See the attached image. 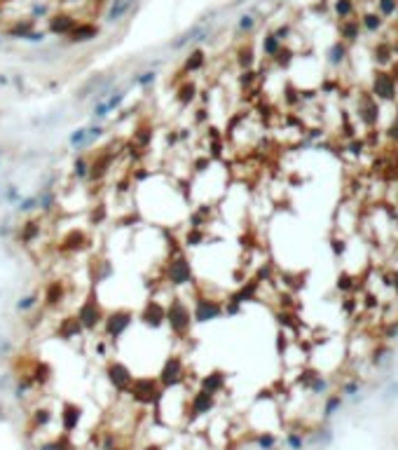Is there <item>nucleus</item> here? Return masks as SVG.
I'll return each instance as SVG.
<instances>
[{"label": "nucleus", "mask_w": 398, "mask_h": 450, "mask_svg": "<svg viewBox=\"0 0 398 450\" xmlns=\"http://www.w3.org/2000/svg\"><path fill=\"white\" fill-rule=\"evenodd\" d=\"M167 324L178 338H183L190 331L192 312H190V305L185 303L183 298H171V303L167 305Z\"/></svg>", "instance_id": "f257e3e1"}, {"label": "nucleus", "mask_w": 398, "mask_h": 450, "mask_svg": "<svg viewBox=\"0 0 398 450\" xmlns=\"http://www.w3.org/2000/svg\"><path fill=\"white\" fill-rule=\"evenodd\" d=\"M77 321H80V326L84 331H92L96 328L99 324H103V317H106V312L101 310L99 300H96V293H89L84 298V303L80 305V310H77Z\"/></svg>", "instance_id": "f03ea898"}, {"label": "nucleus", "mask_w": 398, "mask_h": 450, "mask_svg": "<svg viewBox=\"0 0 398 450\" xmlns=\"http://www.w3.org/2000/svg\"><path fill=\"white\" fill-rule=\"evenodd\" d=\"M131 321H134V312L120 307V310L108 312L106 317H103V328H106V333L110 335V338H120V335L131 326Z\"/></svg>", "instance_id": "7ed1b4c3"}, {"label": "nucleus", "mask_w": 398, "mask_h": 450, "mask_svg": "<svg viewBox=\"0 0 398 450\" xmlns=\"http://www.w3.org/2000/svg\"><path fill=\"white\" fill-rule=\"evenodd\" d=\"M129 392L141 404H153L160 396V382L153 380V378H138V380H131Z\"/></svg>", "instance_id": "20e7f679"}, {"label": "nucleus", "mask_w": 398, "mask_h": 450, "mask_svg": "<svg viewBox=\"0 0 398 450\" xmlns=\"http://www.w3.org/2000/svg\"><path fill=\"white\" fill-rule=\"evenodd\" d=\"M222 305L213 298H204V295H197L195 298V310H192V319L199 321V324H204V321H213L222 314Z\"/></svg>", "instance_id": "39448f33"}, {"label": "nucleus", "mask_w": 398, "mask_h": 450, "mask_svg": "<svg viewBox=\"0 0 398 450\" xmlns=\"http://www.w3.org/2000/svg\"><path fill=\"white\" fill-rule=\"evenodd\" d=\"M167 274H169V281L174 286H183V284H190L192 281V267L188 263L185 256H176L169 260V267H167Z\"/></svg>", "instance_id": "423d86ee"}, {"label": "nucleus", "mask_w": 398, "mask_h": 450, "mask_svg": "<svg viewBox=\"0 0 398 450\" xmlns=\"http://www.w3.org/2000/svg\"><path fill=\"white\" fill-rule=\"evenodd\" d=\"M141 321L146 326H153V328H160L164 321H167V307L157 300H148L143 312H141Z\"/></svg>", "instance_id": "0eeeda50"}, {"label": "nucleus", "mask_w": 398, "mask_h": 450, "mask_svg": "<svg viewBox=\"0 0 398 450\" xmlns=\"http://www.w3.org/2000/svg\"><path fill=\"white\" fill-rule=\"evenodd\" d=\"M108 378H110V382H113L115 389H120V392H127L131 380H134L131 371L124 364H120V361H113V364L108 366Z\"/></svg>", "instance_id": "6e6552de"}, {"label": "nucleus", "mask_w": 398, "mask_h": 450, "mask_svg": "<svg viewBox=\"0 0 398 450\" xmlns=\"http://www.w3.org/2000/svg\"><path fill=\"white\" fill-rule=\"evenodd\" d=\"M181 375H183V364H181V359L178 357H171L164 361V368L160 373V382L164 387H171V385H176L181 380Z\"/></svg>", "instance_id": "1a4fd4ad"}, {"label": "nucleus", "mask_w": 398, "mask_h": 450, "mask_svg": "<svg viewBox=\"0 0 398 450\" xmlns=\"http://www.w3.org/2000/svg\"><path fill=\"white\" fill-rule=\"evenodd\" d=\"M63 298H66V286H63V281L54 279L47 284L45 293H42V300H45L47 307H59L63 303Z\"/></svg>", "instance_id": "9d476101"}, {"label": "nucleus", "mask_w": 398, "mask_h": 450, "mask_svg": "<svg viewBox=\"0 0 398 450\" xmlns=\"http://www.w3.org/2000/svg\"><path fill=\"white\" fill-rule=\"evenodd\" d=\"M87 246V234L82 230H70L61 241V248L63 251H82Z\"/></svg>", "instance_id": "9b49d317"}, {"label": "nucleus", "mask_w": 398, "mask_h": 450, "mask_svg": "<svg viewBox=\"0 0 398 450\" xmlns=\"http://www.w3.org/2000/svg\"><path fill=\"white\" fill-rule=\"evenodd\" d=\"M108 167H110V155H99L94 162H89V181H101L106 176Z\"/></svg>", "instance_id": "f8f14e48"}, {"label": "nucleus", "mask_w": 398, "mask_h": 450, "mask_svg": "<svg viewBox=\"0 0 398 450\" xmlns=\"http://www.w3.org/2000/svg\"><path fill=\"white\" fill-rule=\"evenodd\" d=\"M213 406V394L206 392V389H201L199 394H195L192 399V413L195 415H201V413H208V408Z\"/></svg>", "instance_id": "ddd939ff"}, {"label": "nucleus", "mask_w": 398, "mask_h": 450, "mask_svg": "<svg viewBox=\"0 0 398 450\" xmlns=\"http://www.w3.org/2000/svg\"><path fill=\"white\" fill-rule=\"evenodd\" d=\"M131 2L134 0H115L113 5H110V9H108V14H106V19L110 23H115V21H120L127 12H129V7H131Z\"/></svg>", "instance_id": "4468645a"}, {"label": "nucleus", "mask_w": 398, "mask_h": 450, "mask_svg": "<svg viewBox=\"0 0 398 450\" xmlns=\"http://www.w3.org/2000/svg\"><path fill=\"white\" fill-rule=\"evenodd\" d=\"M80 331H82V326H80L77 317H66L61 324H59V335L66 338V340H68V338H75Z\"/></svg>", "instance_id": "2eb2a0df"}, {"label": "nucleus", "mask_w": 398, "mask_h": 450, "mask_svg": "<svg viewBox=\"0 0 398 450\" xmlns=\"http://www.w3.org/2000/svg\"><path fill=\"white\" fill-rule=\"evenodd\" d=\"M40 234V223L38 221H28V223H23L21 225V230H19V239L28 246V244H33L35 241V237Z\"/></svg>", "instance_id": "dca6fc26"}, {"label": "nucleus", "mask_w": 398, "mask_h": 450, "mask_svg": "<svg viewBox=\"0 0 398 450\" xmlns=\"http://www.w3.org/2000/svg\"><path fill=\"white\" fill-rule=\"evenodd\" d=\"M77 422H80V408L73 404H66V408H63V429L70 432V429L77 427Z\"/></svg>", "instance_id": "f3484780"}, {"label": "nucleus", "mask_w": 398, "mask_h": 450, "mask_svg": "<svg viewBox=\"0 0 398 450\" xmlns=\"http://www.w3.org/2000/svg\"><path fill=\"white\" fill-rule=\"evenodd\" d=\"M99 35V28H94V26H77L70 31V40L73 42H87V40H92Z\"/></svg>", "instance_id": "a211bd4d"}, {"label": "nucleus", "mask_w": 398, "mask_h": 450, "mask_svg": "<svg viewBox=\"0 0 398 450\" xmlns=\"http://www.w3.org/2000/svg\"><path fill=\"white\" fill-rule=\"evenodd\" d=\"M40 303V293L38 291H33L28 295H21L19 300H16V312H31L33 307H38Z\"/></svg>", "instance_id": "6ab92c4d"}, {"label": "nucleus", "mask_w": 398, "mask_h": 450, "mask_svg": "<svg viewBox=\"0 0 398 450\" xmlns=\"http://www.w3.org/2000/svg\"><path fill=\"white\" fill-rule=\"evenodd\" d=\"M73 176H75L77 181H84L87 176H89V160L87 157H75V162H73Z\"/></svg>", "instance_id": "aec40b11"}, {"label": "nucleus", "mask_w": 398, "mask_h": 450, "mask_svg": "<svg viewBox=\"0 0 398 450\" xmlns=\"http://www.w3.org/2000/svg\"><path fill=\"white\" fill-rule=\"evenodd\" d=\"M75 28V21L70 16H56L52 21V33H70Z\"/></svg>", "instance_id": "412c9836"}, {"label": "nucleus", "mask_w": 398, "mask_h": 450, "mask_svg": "<svg viewBox=\"0 0 398 450\" xmlns=\"http://www.w3.org/2000/svg\"><path fill=\"white\" fill-rule=\"evenodd\" d=\"M195 94H197V87L192 85V82H185L181 89H178V94H176V101L178 103H183V106H188V103L195 99Z\"/></svg>", "instance_id": "4be33fe9"}, {"label": "nucleus", "mask_w": 398, "mask_h": 450, "mask_svg": "<svg viewBox=\"0 0 398 450\" xmlns=\"http://www.w3.org/2000/svg\"><path fill=\"white\" fill-rule=\"evenodd\" d=\"M220 387H222V373H211L208 378L201 380V389H206V392H211V394H215Z\"/></svg>", "instance_id": "5701e85b"}, {"label": "nucleus", "mask_w": 398, "mask_h": 450, "mask_svg": "<svg viewBox=\"0 0 398 450\" xmlns=\"http://www.w3.org/2000/svg\"><path fill=\"white\" fill-rule=\"evenodd\" d=\"M54 204H56V197H54V193L49 190V188H45L42 193L38 195V209L42 211H52L54 209Z\"/></svg>", "instance_id": "b1692460"}, {"label": "nucleus", "mask_w": 398, "mask_h": 450, "mask_svg": "<svg viewBox=\"0 0 398 450\" xmlns=\"http://www.w3.org/2000/svg\"><path fill=\"white\" fill-rule=\"evenodd\" d=\"M35 209H38V195L21 197V200L16 202V211H19V214H33Z\"/></svg>", "instance_id": "393cba45"}, {"label": "nucleus", "mask_w": 398, "mask_h": 450, "mask_svg": "<svg viewBox=\"0 0 398 450\" xmlns=\"http://www.w3.org/2000/svg\"><path fill=\"white\" fill-rule=\"evenodd\" d=\"M87 143V127H77L75 132L68 136V146L70 148H84Z\"/></svg>", "instance_id": "a878e982"}, {"label": "nucleus", "mask_w": 398, "mask_h": 450, "mask_svg": "<svg viewBox=\"0 0 398 450\" xmlns=\"http://www.w3.org/2000/svg\"><path fill=\"white\" fill-rule=\"evenodd\" d=\"M201 66H204V52L197 49V52H192V54L188 56V61H185V70L195 73V70H199Z\"/></svg>", "instance_id": "bb28decb"}, {"label": "nucleus", "mask_w": 398, "mask_h": 450, "mask_svg": "<svg viewBox=\"0 0 398 450\" xmlns=\"http://www.w3.org/2000/svg\"><path fill=\"white\" fill-rule=\"evenodd\" d=\"M124 99H127V92H124V89L108 94V96H106V103H108V108H110V113H115V110L124 103Z\"/></svg>", "instance_id": "cd10ccee"}, {"label": "nucleus", "mask_w": 398, "mask_h": 450, "mask_svg": "<svg viewBox=\"0 0 398 450\" xmlns=\"http://www.w3.org/2000/svg\"><path fill=\"white\" fill-rule=\"evenodd\" d=\"M377 94L382 99H391L394 96V85H391V80L387 75H380V80H377Z\"/></svg>", "instance_id": "c85d7f7f"}, {"label": "nucleus", "mask_w": 398, "mask_h": 450, "mask_svg": "<svg viewBox=\"0 0 398 450\" xmlns=\"http://www.w3.org/2000/svg\"><path fill=\"white\" fill-rule=\"evenodd\" d=\"M155 80H157V73H155V70H146V73H141V75H136V78H134V85L148 87V85H153Z\"/></svg>", "instance_id": "c756f323"}, {"label": "nucleus", "mask_w": 398, "mask_h": 450, "mask_svg": "<svg viewBox=\"0 0 398 450\" xmlns=\"http://www.w3.org/2000/svg\"><path fill=\"white\" fill-rule=\"evenodd\" d=\"M204 239V232H201V227H190V232L185 237V244L188 246H199V241Z\"/></svg>", "instance_id": "7c9ffc66"}, {"label": "nucleus", "mask_w": 398, "mask_h": 450, "mask_svg": "<svg viewBox=\"0 0 398 450\" xmlns=\"http://www.w3.org/2000/svg\"><path fill=\"white\" fill-rule=\"evenodd\" d=\"M47 378H49V366H47V364H38V366H35V378H33V380H35V382H45Z\"/></svg>", "instance_id": "2f4dec72"}, {"label": "nucleus", "mask_w": 398, "mask_h": 450, "mask_svg": "<svg viewBox=\"0 0 398 450\" xmlns=\"http://www.w3.org/2000/svg\"><path fill=\"white\" fill-rule=\"evenodd\" d=\"M21 200V195H19V190H16V186H7V190H5V202L9 204H16Z\"/></svg>", "instance_id": "473e14b6"}, {"label": "nucleus", "mask_w": 398, "mask_h": 450, "mask_svg": "<svg viewBox=\"0 0 398 450\" xmlns=\"http://www.w3.org/2000/svg\"><path fill=\"white\" fill-rule=\"evenodd\" d=\"M265 52H267L269 56L279 52V40H276V35H269V38L265 40Z\"/></svg>", "instance_id": "72a5a7b5"}, {"label": "nucleus", "mask_w": 398, "mask_h": 450, "mask_svg": "<svg viewBox=\"0 0 398 450\" xmlns=\"http://www.w3.org/2000/svg\"><path fill=\"white\" fill-rule=\"evenodd\" d=\"M9 352H12V342H9L7 338H2V335H0V359L7 357Z\"/></svg>", "instance_id": "f704fd0d"}, {"label": "nucleus", "mask_w": 398, "mask_h": 450, "mask_svg": "<svg viewBox=\"0 0 398 450\" xmlns=\"http://www.w3.org/2000/svg\"><path fill=\"white\" fill-rule=\"evenodd\" d=\"M35 422H38V425H47V422H49V413H47V411H38Z\"/></svg>", "instance_id": "c9c22d12"}, {"label": "nucleus", "mask_w": 398, "mask_h": 450, "mask_svg": "<svg viewBox=\"0 0 398 450\" xmlns=\"http://www.w3.org/2000/svg\"><path fill=\"white\" fill-rule=\"evenodd\" d=\"M337 9H340V14H347V12H349V9H352V5H349V2H345V0H342V2H340V5H337Z\"/></svg>", "instance_id": "e433bc0d"}, {"label": "nucleus", "mask_w": 398, "mask_h": 450, "mask_svg": "<svg viewBox=\"0 0 398 450\" xmlns=\"http://www.w3.org/2000/svg\"><path fill=\"white\" fill-rule=\"evenodd\" d=\"M239 26H241V28H251V26H253V19H251V16H244Z\"/></svg>", "instance_id": "4c0bfd02"}, {"label": "nucleus", "mask_w": 398, "mask_h": 450, "mask_svg": "<svg viewBox=\"0 0 398 450\" xmlns=\"http://www.w3.org/2000/svg\"><path fill=\"white\" fill-rule=\"evenodd\" d=\"M204 120H206V110L199 108V110H197V122H204Z\"/></svg>", "instance_id": "58836bf2"}, {"label": "nucleus", "mask_w": 398, "mask_h": 450, "mask_svg": "<svg viewBox=\"0 0 398 450\" xmlns=\"http://www.w3.org/2000/svg\"><path fill=\"white\" fill-rule=\"evenodd\" d=\"M0 85H7V78H5V75H0Z\"/></svg>", "instance_id": "ea45409f"}, {"label": "nucleus", "mask_w": 398, "mask_h": 450, "mask_svg": "<svg viewBox=\"0 0 398 450\" xmlns=\"http://www.w3.org/2000/svg\"><path fill=\"white\" fill-rule=\"evenodd\" d=\"M0 167H2V153H0Z\"/></svg>", "instance_id": "a19ab883"}]
</instances>
